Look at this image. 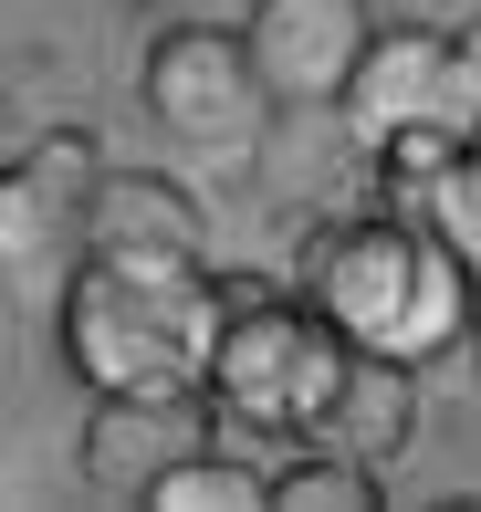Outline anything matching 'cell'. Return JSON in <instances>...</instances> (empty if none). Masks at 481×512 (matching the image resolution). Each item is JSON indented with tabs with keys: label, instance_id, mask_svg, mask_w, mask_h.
Masks as SVG:
<instances>
[{
	"label": "cell",
	"instance_id": "1",
	"mask_svg": "<svg viewBox=\"0 0 481 512\" xmlns=\"http://www.w3.org/2000/svg\"><path fill=\"white\" fill-rule=\"evenodd\" d=\"M293 293L356 356H398V366H440L450 345H471V314H481V283L461 272V251L387 199L314 220L293 251Z\"/></svg>",
	"mask_w": 481,
	"mask_h": 512
},
{
	"label": "cell",
	"instance_id": "2",
	"mask_svg": "<svg viewBox=\"0 0 481 512\" xmlns=\"http://www.w3.org/2000/svg\"><path fill=\"white\" fill-rule=\"evenodd\" d=\"M63 366L84 398H210L220 272L210 262H74L63 283Z\"/></svg>",
	"mask_w": 481,
	"mask_h": 512
},
{
	"label": "cell",
	"instance_id": "3",
	"mask_svg": "<svg viewBox=\"0 0 481 512\" xmlns=\"http://www.w3.org/2000/svg\"><path fill=\"white\" fill-rule=\"evenodd\" d=\"M356 345L293 283L262 272H220V345H210V418L241 439H314L346 387Z\"/></svg>",
	"mask_w": 481,
	"mask_h": 512
},
{
	"label": "cell",
	"instance_id": "4",
	"mask_svg": "<svg viewBox=\"0 0 481 512\" xmlns=\"http://www.w3.org/2000/svg\"><path fill=\"white\" fill-rule=\"evenodd\" d=\"M335 115H346V147L377 178L419 168V157L481 136V42L440 32V21H377L346 95H335Z\"/></svg>",
	"mask_w": 481,
	"mask_h": 512
},
{
	"label": "cell",
	"instance_id": "5",
	"mask_svg": "<svg viewBox=\"0 0 481 512\" xmlns=\"http://www.w3.org/2000/svg\"><path fill=\"white\" fill-rule=\"evenodd\" d=\"M147 115L178 136V147H241L262 126V74H251V42L241 21H168L147 42V74H136Z\"/></svg>",
	"mask_w": 481,
	"mask_h": 512
},
{
	"label": "cell",
	"instance_id": "6",
	"mask_svg": "<svg viewBox=\"0 0 481 512\" xmlns=\"http://www.w3.org/2000/svg\"><path fill=\"white\" fill-rule=\"evenodd\" d=\"M366 32H377V11H366V0H251V21H241L262 95L293 105V115H314V105L346 95Z\"/></svg>",
	"mask_w": 481,
	"mask_h": 512
},
{
	"label": "cell",
	"instance_id": "7",
	"mask_svg": "<svg viewBox=\"0 0 481 512\" xmlns=\"http://www.w3.org/2000/svg\"><path fill=\"white\" fill-rule=\"evenodd\" d=\"M95 168V126H42L21 157H0V272H42L74 251Z\"/></svg>",
	"mask_w": 481,
	"mask_h": 512
},
{
	"label": "cell",
	"instance_id": "8",
	"mask_svg": "<svg viewBox=\"0 0 481 512\" xmlns=\"http://www.w3.org/2000/svg\"><path fill=\"white\" fill-rule=\"evenodd\" d=\"M74 251L84 262H210V209L168 168H95Z\"/></svg>",
	"mask_w": 481,
	"mask_h": 512
},
{
	"label": "cell",
	"instance_id": "9",
	"mask_svg": "<svg viewBox=\"0 0 481 512\" xmlns=\"http://www.w3.org/2000/svg\"><path fill=\"white\" fill-rule=\"evenodd\" d=\"M189 450H210V398L199 387L189 398H95L84 439H74L84 492H105V502H147V481Z\"/></svg>",
	"mask_w": 481,
	"mask_h": 512
},
{
	"label": "cell",
	"instance_id": "10",
	"mask_svg": "<svg viewBox=\"0 0 481 512\" xmlns=\"http://www.w3.org/2000/svg\"><path fill=\"white\" fill-rule=\"evenodd\" d=\"M419 439V366L398 356H346V387H335L314 450H356V460H398Z\"/></svg>",
	"mask_w": 481,
	"mask_h": 512
},
{
	"label": "cell",
	"instance_id": "11",
	"mask_svg": "<svg viewBox=\"0 0 481 512\" xmlns=\"http://www.w3.org/2000/svg\"><path fill=\"white\" fill-rule=\"evenodd\" d=\"M387 209L429 220L450 251H461V272L481 283V136H461V147H440V157H419V168H387Z\"/></svg>",
	"mask_w": 481,
	"mask_h": 512
},
{
	"label": "cell",
	"instance_id": "12",
	"mask_svg": "<svg viewBox=\"0 0 481 512\" xmlns=\"http://www.w3.org/2000/svg\"><path fill=\"white\" fill-rule=\"evenodd\" d=\"M262 492H272V471H251V460H231L210 439V450L168 460V471L147 481V512H262Z\"/></svg>",
	"mask_w": 481,
	"mask_h": 512
},
{
	"label": "cell",
	"instance_id": "13",
	"mask_svg": "<svg viewBox=\"0 0 481 512\" xmlns=\"http://www.w3.org/2000/svg\"><path fill=\"white\" fill-rule=\"evenodd\" d=\"M262 512H387V481H377V460H356V450H314V460H293V471H272Z\"/></svg>",
	"mask_w": 481,
	"mask_h": 512
},
{
	"label": "cell",
	"instance_id": "14",
	"mask_svg": "<svg viewBox=\"0 0 481 512\" xmlns=\"http://www.w3.org/2000/svg\"><path fill=\"white\" fill-rule=\"evenodd\" d=\"M471 345H481V314H471Z\"/></svg>",
	"mask_w": 481,
	"mask_h": 512
}]
</instances>
